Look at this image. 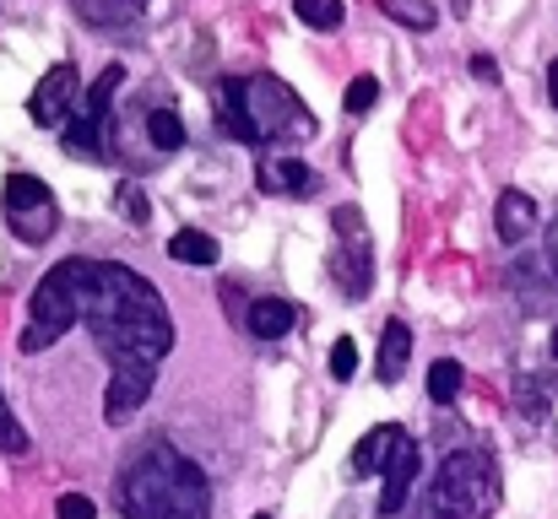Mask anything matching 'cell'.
<instances>
[{"label":"cell","mask_w":558,"mask_h":519,"mask_svg":"<svg viewBox=\"0 0 558 519\" xmlns=\"http://www.w3.org/2000/svg\"><path fill=\"white\" fill-rule=\"evenodd\" d=\"M82 325L93 331V342L109 362H153L158 368L174 346V320H169L163 293L114 260H98V287H93Z\"/></svg>","instance_id":"1"},{"label":"cell","mask_w":558,"mask_h":519,"mask_svg":"<svg viewBox=\"0 0 558 519\" xmlns=\"http://www.w3.org/2000/svg\"><path fill=\"white\" fill-rule=\"evenodd\" d=\"M217 114L239 141H277V136H315V114L299 103V92L277 76H250V82H222L217 87Z\"/></svg>","instance_id":"2"},{"label":"cell","mask_w":558,"mask_h":519,"mask_svg":"<svg viewBox=\"0 0 558 519\" xmlns=\"http://www.w3.org/2000/svg\"><path fill=\"white\" fill-rule=\"evenodd\" d=\"M93 287H98V260H60L38 287H33V320L22 331V351H44L54 346L71 325H82L87 304H93Z\"/></svg>","instance_id":"3"},{"label":"cell","mask_w":558,"mask_h":519,"mask_svg":"<svg viewBox=\"0 0 558 519\" xmlns=\"http://www.w3.org/2000/svg\"><path fill=\"white\" fill-rule=\"evenodd\" d=\"M499 509V466L483 449H456L445 455L434 493H428V515L434 519H488Z\"/></svg>","instance_id":"4"},{"label":"cell","mask_w":558,"mask_h":519,"mask_svg":"<svg viewBox=\"0 0 558 519\" xmlns=\"http://www.w3.org/2000/svg\"><path fill=\"white\" fill-rule=\"evenodd\" d=\"M180 449L174 444H147L136 466L120 477V509L125 519H174V487H180Z\"/></svg>","instance_id":"5"},{"label":"cell","mask_w":558,"mask_h":519,"mask_svg":"<svg viewBox=\"0 0 558 519\" xmlns=\"http://www.w3.org/2000/svg\"><path fill=\"white\" fill-rule=\"evenodd\" d=\"M5 222L22 244H44L60 217H54V200H49V184L33 178V173H5Z\"/></svg>","instance_id":"6"},{"label":"cell","mask_w":558,"mask_h":519,"mask_svg":"<svg viewBox=\"0 0 558 519\" xmlns=\"http://www.w3.org/2000/svg\"><path fill=\"white\" fill-rule=\"evenodd\" d=\"M109 368H114V379H109V395H104V417L131 422L153 395V362H109Z\"/></svg>","instance_id":"7"},{"label":"cell","mask_w":558,"mask_h":519,"mask_svg":"<svg viewBox=\"0 0 558 519\" xmlns=\"http://www.w3.org/2000/svg\"><path fill=\"white\" fill-rule=\"evenodd\" d=\"M385 487H379V515H401V504H407V493H412V482H417V438L412 433H396V444H390V455H385Z\"/></svg>","instance_id":"8"},{"label":"cell","mask_w":558,"mask_h":519,"mask_svg":"<svg viewBox=\"0 0 558 519\" xmlns=\"http://www.w3.org/2000/svg\"><path fill=\"white\" fill-rule=\"evenodd\" d=\"M76 92H82V87H76V65H54V71L33 87L27 114H33L38 125H65V109H71Z\"/></svg>","instance_id":"9"},{"label":"cell","mask_w":558,"mask_h":519,"mask_svg":"<svg viewBox=\"0 0 558 519\" xmlns=\"http://www.w3.org/2000/svg\"><path fill=\"white\" fill-rule=\"evenodd\" d=\"M494 227H499L505 244H521V238L537 227V200H532L526 189H505L499 206H494Z\"/></svg>","instance_id":"10"},{"label":"cell","mask_w":558,"mask_h":519,"mask_svg":"<svg viewBox=\"0 0 558 519\" xmlns=\"http://www.w3.org/2000/svg\"><path fill=\"white\" fill-rule=\"evenodd\" d=\"M407 357H412V331H407L401 320H390V325L379 331V362H374L379 384H396V379L407 373Z\"/></svg>","instance_id":"11"},{"label":"cell","mask_w":558,"mask_h":519,"mask_svg":"<svg viewBox=\"0 0 558 519\" xmlns=\"http://www.w3.org/2000/svg\"><path fill=\"white\" fill-rule=\"evenodd\" d=\"M293 304L288 298H255L250 304V331L260 336V342H277V336H288L293 331Z\"/></svg>","instance_id":"12"},{"label":"cell","mask_w":558,"mask_h":519,"mask_svg":"<svg viewBox=\"0 0 558 519\" xmlns=\"http://www.w3.org/2000/svg\"><path fill=\"white\" fill-rule=\"evenodd\" d=\"M260 189H266V195H315V173L304 169L299 158L266 163V169H260Z\"/></svg>","instance_id":"13"},{"label":"cell","mask_w":558,"mask_h":519,"mask_svg":"<svg viewBox=\"0 0 558 519\" xmlns=\"http://www.w3.org/2000/svg\"><path fill=\"white\" fill-rule=\"evenodd\" d=\"M396 433H401V428H390V422H385V428H369V433L359 438V449H353V482H359V477H374V471L385 466V455H390Z\"/></svg>","instance_id":"14"},{"label":"cell","mask_w":558,"mask_h":519,"mask_svg":"<svg viewBox=\"0 0 558 519\" xmlns=\"http://www.w3.org/2000/svg\"><path fill=\"white\" fill-rule=\"evenodd\" d=\"M60 141H65V152H71V158H104V120L76 114V120H65V125H60Z\"/></svg>","instance_id":"15"},{"label":"cell","mask_w":558,"mask_h":519,"mask_svg":"<svg viewBox=\"0 0 558 519\" xmlns=\"http://www.w3.org/2000/svg\"><path fill=\"white\" fill-rule=\"evenodd\" d=\"M169 255H174L180 265H217V238L201 233V227H180V233L169 238Z\"/></svg>","instance_id":"16"},{"label":"cell","mask_w":558,"mask_h":519,"mask_svg":"<svg viewBox=\"0 0 558 519\" xmlns=\"http://www.w3.org/2000/svg\"><path fill=\"white\" fill-rule=\"evenodd\" d=\"M76 11L87 22H98V27H125V22H136L147 11V0H76Z\"/></svg>","instance_id":"17"},{"label":"cell","mask_w":558,"mask_h":519,"mask_svg":"<svg viewBox=\"0 0 558 519\" xmlns=\"http://www.w3.org/2000/svg\"><path fill=\"white\" fill-rule=\"evenodd\" d=\"M147 136H153L158 152H180V147H185V120H180L174 109H153V114H147Z\"/></svg>","instance_id":"18"},{"label":"cell","mask_w":558,"mask_h":519,"mask_svg":"<svg viewBox=\"0 0 558 519\" xmlns=\"http://www.w3.org/2000/svg\"><path fill=\"white\" fill-rule=\"evenodd\" d=\"M461 384H466V373H461L456 357H439V362L428 368V395H434V406H450V400L461 395Z\"/></svg>","instance_id":"19"},{"label":"cell","mask_w":558,"mask_h":519,"mask_svg":"<svg viewBox=\"0 0 558 519\" xmlns=\"http://www.w3.org/2000/svg\"><path fill=\"white\" fill-rule=\"evenodd\" d=\"M120 82H125V71H120V65H109V71H104V76L87 87L82 114H87V120H104V114H109V103H114V92H120Z\"/></svg>","instance_id":"20"},{"label":"cell","mask_w":558,"mask_h":519,"mask_svg":"<svg viewBox=\"0 0 558 519\" xmlns=\"http://www.w3.org/2000/svg\"><path fill=\"white\" fill-rule=\"evenodd\" d=\"M293 11L304 27H320V33L342 27V0H293Z\"/></svg>","instance_id":"21"},{"label":"cell","mask_w":558,"mask_h":519,"mask_svg":"<svg viewBox=\"0 0 558 519\" xmlns=\"http://www.w3.org/2000/svg\"><path fill=\"white\" fill-rule=\"evenodd\" d=\"M385 11H390L401 27H417V33L434 27V5H428V0H385Z\"/></svg>","instance_id":"22"},{"label":"cell","mask_w":558,"mask_h":519,"mask_svg":"<svg viewBox=\"0 0 558 519\" xmlns=\"http://www.w3.org/2000/svg\"><path fill=\"white\" fill-rule=\"evenodd\" d=\"M114 200H120V217H125L131 227H142V222H147V211H153V206H147V195H142L136 184H120V195H114Z\"/></svg>","instance_id":"23"},{"label":"cell","mask_w":558,"mask_h":519,"mask_svg":"<svg viewBox=\"0 0 558 519\" xmlns=\"http://www.w3.org/2000/svg\"><path fill=\"white\" fill-rule=\"evenodd\" d=\"M0 455H27V433H22L16 417L5 411V395H0Z\"/></svg>","instance_id":"24"},{"label":"cell","mask_w":558,"mask_h":519,"mask_svg":"<svg viewBox=\"0 0 558 519\" xmlns=\"http://www.w3.org/2000/svg\"><path fill=\"white\" fill-rule=\"evenodd\" d=\"M374 98H379V82H374V76H359L342 103H348V114H364V109H374Z\"/></svg>","instance_id":"25"},{"label":"cell","mask_w":558,"mask_h":519,"mask_svg":"<svg viewBox=\"0 0 558 519\" xmlns=\"http://www.w3.org/2000/svg\"><path fill=\"white\" fill-rule=\"evenodd\" d=\"M331 373L337 379H353L359 373V346H353V336H342V342L331 346Z\"/></svg>","instance_id":"26"},{"label":"cell","mask_w":558,"mask_h":519,"mask_svg":"<svg viewBox=\"0 0 558 519\" xmlns=\"http://www.w3.org/2000/svg\"><path fill=\"white\" fill-rule=\"evenodd\" d=\"M54 519H98V509H93L87 493H65V498L54 504Z\"/></svg>","instance_id":"27"},{"label":"cell","mask_w":558,"mask_h":519,"mask_svg":"<svg viewBox=\"0 0 558 519\" xmlns=\"http://www.w3.org/2000/svg\"><path fill=\"white\" fill-rule=\"evenodd\" d=\"M472 76H477V82H499V65H494L488 54H477V60H472Z\"/></svg>","instance_id":"28"},{"label":"cell","mask_w":558,"mask_h":519,"mask_svg":"<svg viewBox=\"0 0 558 519\" xmlns=\"http://www.w3.org/2000/svg\"><path fill=\"white\" fill-rule=\"evenodd\" d=\"M548 271L558 276V217L548 222Z\"/></svg>","instance_id":"29"},{"label":"cell","mask_w":558,"mask_h":519,"mask_svg":"<svg viewBox=\"0 0 558 519\" xmlns=\"http://www.w3.org/2000/svg\"><path fill=\"white\" fill-rule=\"evenodd\" d=\"M548 98H554V109H558V60L548 65Z\"/></svg>","instance_id":"30"},{"label":"cell","mask_w":558,"mask_h":519,"mask_svg":"<svg viewBox=\"0 0 558 519\" xmlns=\"http://www.w3.org/2000/svg\"><path fill=\"white\" fill-rule=\"evenodd\" d=\"M554 357H558V325H554Z\"/></svg>","instance_id":"31"},{"label":"cell","mask_w":558,"mask_h":519,"mask_svg":"<svg viewBox=\"0 0 558 519\" xmlns=\"http://www.w3.org/2000/svg\"><path fill=\"white\" fill-rule=\"evenodd\" d=\"M255 519H271V515H255Z\"/></svg>","instance_id":"32"}]
</instances>
